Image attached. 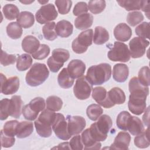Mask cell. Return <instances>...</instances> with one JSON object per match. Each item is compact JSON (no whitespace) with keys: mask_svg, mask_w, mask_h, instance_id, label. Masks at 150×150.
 <instances>
[{"mask_svg":"<svg viewBox=\"0 0 150 150\" xmlns=\"http://www.w3.org/2000/svg\"><path fill=\"white\" fill-rule=\"evenodd\" d=\"M128 88L130 92L128 109L135 115H141L146 110V100L149 94V88L142 85L137 77H133L129 80Z\"/></svg>","mask_w":150,"mask_h":150,"instance_id":"cell-1","label":"cell"},{"mask_svg":"<svg viewBox=\"0 0 150 150\" xmlns=\"http://www.w3.org/2000/svg\"><path fill=\"white\" fill-rule=\"evenodd\" d=\"M111 76V66L103 63L90 67L87 70L86 79L91 85H101L110 80Z\"/></svg>","mask_w":150,"mask_h":150,"instance_id":"cell-2","label":"cell"},{"mask_svg":"<svg viewBox=\"0 0 150 150\" xmlns=\"http://www.w3.org/2000/svg\"><path fill=\"white\" fill-rule=\"evenodd\" d=\"M112 125L111 117L107 115H101L98 121L92 124L89 128L91 137L98 142L104 141L107 138V134Z\"/></svg>","mask_w":150,"mask_h":150,"instance_id":"cell-3","label":"cell"},{"mask_svg":"<svg viewBox=\"0 0 150 150\" xmlns=\"http://www.w3.org/2000/svg\"><path fill=\"white\" fill-rule=\"evenodd\" d=\"M49 76V71L45 64L35 63L27 72L25 80L29 86L36 87L43 83Z\"/></svg>","mask_w":150,"mask_h":150,"instance_id":"cell-4","label":"cell"},{"mask_svg":"<svg viewBox=\"0 0 150 150\" xmlns=\"http://www.w3.org/2000/svg\"><path fill=\"white\" fill-rule=\"evenodd\" d=\"M55 112L47 109L42 111L39 117L35 120L34 124L37 133L43 138H48L52 134V123L55 116Z\"/></svg>","mask_w":150,"mask_h":150,"instance_id":"cell-5","label":"cell"},{"mask_svg":"<svg viewBox=\"0 0 150 150\" xmlns=\"http://www.w3.org/2000/svg\"><path fill=\"white\" fill-rule=\"evenodd\" d=\"M45 105L46 103L43 98L36 97L22 107V113L26 120L33 121L38 117L39 112L45 110Z\"/></svg>","mask_w":150,"mask_h":150,"instance_id":"cell-6","label":"cell"},{"mask_svg":"<svg viewBox=\"0 0 150 150\" xmlns=\"http://www.w3.org/2000/svg\"><path fill=\"white\" fill-rule=\"evenodd\" d=\"M93 39V29H89L82 32L72 42L71 47L73 50L77 54H81L86 52L88 47L91 45Z\"/></svg>","mask_w":150,"mask_h":150,"instance_id":"cell-7","label":"cell"},{"mask_svg":"<svg viewBox=\"0 0 150 150\" xmlns=\"http://www.w3.org/2000/svg\"><path fill=\"white\" fill-rule=\"evenodd\" d=\"M108 59L113 62H127L131 58L128 46L119 42H115L113 46L108 52Z\"/></svg>","mask_w":150,"mask_h":150,"instance_id":"cell-8","label":"cell"},{"mask_svg":"<svg viewBox=\"0 0 150 150\" xmlns=\"http://www.w3.org/2000/svg\"><path fill=\"white\" fill-rule=\"evenodd\" d=\"M52 127L53 131L58 138L66 141L71 137L68 131L67 121L62 114H55Z\"/></svg>","mask_w":150,"mask_h":150,"instance_id":"cell-9","label":"cell"},{"mask_svg":"<svg viewBox=\"0 0 150 150\" xmlns=\"http://www.w3.org/2000/svg\"><path fill=\"white\" fill-rule=\"evenodd\" d=\"M58 13L54 5L52 4L42 6L35 14L36 19L40 24L49 23L52 21L56 19Z\"/></svg>","mask_w":150,"mask_h":150,"instance_id":"cell-10","label":"cell"},{"mask_svg":"<svg viewBox=\"0 0 150 150\" xmlns=\"http://www.w3.org/2000/svg\"><path fill=\"white\" fill-rule=\"evenodd\" d=\"M93 85L87 80L86 76H81L77 79L73 88V93L77 98L81 100H86L89 98Z\"/></svg>","mask_w":150,"mask_h":150,"instance_id":"cell-11","label":"cell"},{"mask_svg":"<svg viewBox=\"0 0 150 150\" xmlns=\"http://www.w3.org/2000/svg\"><path fill=\"white\" fill-rule=\"evenodd\" d=\"M149 42L145 39L135 37L129 42V53L132 58H139L144 55Z\"/></svg>","mask_w":150,"mask_h":150,"instance_id":"cell-12","label":"cell"},{"mask_svg":"<svg viewBox=\"0 0 150 150\" xmlns=\"http://www.w3.org/2000/svg\"><path fill=\"white\" fill-rule=\"evenodd\" d=\"M1 92L5 95L15 94L19 87V79L17 76H13L6 79V77L1 73Z\"/></svg>","mask_w":150,"mask_h":150,"instance_id":"cell-13","label":"cell"},{"mask_svg":"<svg viewBox=\"0 0 150 150\" xmlns=\"http://www.w3.org/2000/svg\"><path fill=\"white\" fill-rule=\"evenodd\" d=\"M66 120L67 121L68 131L71 136L80 134L86 127V122L83 117L68 115Z\"/></svg>","mask_w":150,"mask_h":150,"instance_id":"cell-14","label":"cell"},{"mask_svg":"<svg viewBox=\"0 0 150 150\" xmlns=\"http://www.w3.org/2000/svg\"><path fill=\"white\" fill-rule=\"evenodd\" d=\"M92 97L98 105L105 108H110L115 105L110 99L108 92L103 87H96L93 88Z\"/></svg>","mask_w":150,"mask_h":150,"instance_id":"cell-15","label":"cell"},{"mask_svg":"<svg viewBox=\"0 0 150 150\" xmlns=\"http://www.w3.org/2000/svg\"><path fill=\"white\" fill-rule=\"evenodd\" d=\"M131 141V136L127 132L120 131L115 137L114 142L109 149H128Z\"/></svg>","mask_w":150,"mask_h":150,"instance_id":"cell-16","label":"cell"},{"mask_svg":"<svg viewBox=\"0 0 150 150\" xmlns=\"http://www.w3.org/2000/svg\"><path fill=\"white\" fill-rule=\"evenodd\" d=\"M86 64L79 59H74L68 64L67 70L73 79H78L83 76L86 70Z\"/></svg>","mask_w":150,"mask_h":150,"instance_id":"cell-17","label":"cell"},{"mask_svg":"<svg viewBox=\"0 0 150 150\" xmlns=\"http://www.w3.org/2000/svg\"><path fill=\"white\" fill-rule=\"evenodd\" d=\"M23 101L20 96L14 95L10 99L8 112L9 116L15 118H19L22 110Z\"/></svg>","mask_w":150,"mask_h":150,"instance_id":"cell-18","label":"cell"},{"mask_svg":"<svg viewBox=\"0 0 150 150\" xmlns=\"http://www.w3.org/2000/svg\"><path fill=\"white\" fill-rule=\"evenodd\" d=\"M131 28L125 23H121L117 25L114 29L115 38L121 42L128 40L132 36Z\"/></svg>","mask_w":150,"mask_h":150,"instance_id":"cell-19","label":"cell"},{"mask_svg":"<svg viewBox=\"0 0 150 150\" xmlns=\"http://www.w3.org/2000/svg\"><path fill=\"white\" fill-rule=\"evenodd\" d=\"M129 75L128 67L122 63L115 64L112 69V77L115 81L123 83L127 80Z\"/></svg>","mask_w":150,"mask_h":150,"instance_id":"cell-20","label":"cell"},{"mask_svg":"<svg viewBox=\"0 0 150 150\" xmlns=\"http://www.w3.org/2000/svg\"><path fill=\"white\" fill-rule=\"evenodd\" d=\"M40 45L39 40L36 37L32 35L25 36L22 42V49L29 54H32L37 51Z\"/></svg>","mask_w":150,"mask_h":150,"instance_id":"cell-21","label":"cell"},{"mask_svg":"<svg viewBox=\"0 0 150 150\" xmlns=\"http://www.w3.org/2000/svg\"><path fill=\"white\" fill-rule=\"evenodd\" d=\"M81 140L84 146V149H100L101 144L96 141L91 135L89 128L85 129L81 134Z\"/></svg>","mask_w":150,"mask_h":150,"instance_id":"cell-22","label":"cell"},{"mask_svg":"<svg viewBox=\"0 0 150 150\" xmlns=\"http://www.w3.org/2000/svg\"><path fill=\"white\" fill-rule=\"evenodd\" d=\"M73 30V25L66 20H61L56 25V33L61 38H68L72 34Z\"/></svg>","mask_w":150,"mask_h":150,"instance_id":"cell-23","label":"cell"},{"mask_svg":"<svg viewBox=\"0 0 150 150\" xmlns=\"http://www.w3.org/2000/svg\"><path fill=\"white\" fill-rule=\"evenodd\" d=\"M33 131V124L29 121H21L16 127V137L18 138H24L30 136Z\"/></svg>","mask_w":150,"mask_h":150,"instance_id":"cell-24","label":"cell"},{"mask_svg":"<svg viewBox=\"0 0 150 150\" xmlns=\"http://www.w3.org/2000/svg\"><path fill=\"white\" fill-rule=\"evenodd\" d=\"M93 17L91 14L86 13L79 16L74 21L75 27L79 30H84L91 26Z\"/></svg>","mask_w":150,"mask_h":150,"instance_id":"cell-25","label":"cell"},{"mask_svg":"<svg viewBox=\"0 0 150 150\" xmlns=\"http://www.w3.org/2000/svg\"><path fill=\"white\" fill-rule=\"evenodd\" d=\"M57 81L62 88H69L73 85L74 79L70 76L67 68H63L57 76Z\"/></svg>","mask_w":150,"mask_h":150,"instance_id":"cell-26","label":"cell"},{"mask_svg":"<svg viewBox=\"0 0 150 150\" xmlns=\"http://www.w3.org/2000/svg\"><path fill=\"white\" fill-rule=\"evenodd\" d=\"M17 22L21 27L27 29L32 26L35 23L34 15L28 11H22L16 19Z\"/></svg>","mask_w":150,"mask_h":150,"instance_id":"cell-27","label":"cell"},{"mask_svg":"<svg viewBox=\"0 0 150 150\" xmlns=\"http://www.w3.org/2000/svg\"><path fill=\"white\" fill-rule=\"evenodd\" d=\"M128 130L131 135L137 136L144 131V127L139 118L131 116L128 125Z\"/></svg>","mask_w":150,"mask_h":150,"instance_id":"cell-28","label":"cell"},{"mask_svg":"<svg viewBox=\"0 0 150 150\" xmlns=\"http://www.w3.org/2000/svg\"><path fill=\"white\" fill-rule=\"evenodd\" d=\"M108 32L103 27L96 26L94 29L93 42L96 45H103L109 40Z\"/></svg>","mask_w":150,"mask_h":150,"instance_id":"cell-29","label":"cell"},{"mask_svg":"<svg viewBox=\"0 0 150 150\" xmlns=\"http://www.w3.org/2000/svg\"><path fill=\"white\" fill-rule=\"evenodd\" d=\"M108 97L114 104H122L125 101V94L119 87H114L108 92Z\"/></svg>","mask_w":150,"mask_h":150,"instance_id":"cell-30","label":"cell"},{"mask_svg":"<svg viewBox=\"0 0 150 150\" xmlns=\"http://www.w3.org/2000/svg\"><path fill=\"white\" fill-rule=\"evenodd\" d=\"M32 58L29 54H22L19 55L17 59L16 68L19 71H25L32 66Z\"/></svg>","mask_w":150,"mask_h":150,"instance_id":"cell-31","label":"cell"},{"mask_svg":"<svg viewBox=\"0 0 150 150\" xmlns=\"http://www.w3.org/2000/svg\"><path fill=\"white\" fill-rule=\"evenodd\" d=\"M134 142L135 145L139 148H148L150 145L149 128L148 127L143 132L137 135L134 138Z\"/></svg>","mask_w":150,"mask_h":150,"instance_id":"cell-32","label":"cell"},{"mask_svg":"<svg viewBox=\"0 0 150 150\" xmlns=\"http://www.w3.org/2000/svg\"><path fill=\"white\" fill-rule=\"evenodd\" d=\"M6 33L8 36L12 39H17L22 35V29L17 22L9 23L6 26Z\"/></svg>","mask_w":150,"mask_h":150,"instance_id":"cell-33","label":"cell"},{"mask_svg":"<svg viewBox=\"0 0 150 150\" xmlns=\"http://www.w3.org/2000/svg\"><path fill=\"white\" fill-rule=\"evenodd\" d=\"M50 57L57 63L64 65V63L69 60L70 53L66 49L58 48L53 50L52 55Z\"/></svg>","mask_w":150,"mask_h":150,"instance_id":"cell-34","label":"cell"},{"mask_svg":"<svg viewBox=\"0 0 150 150\" xmlns=\"http://www.w3.org/2000/svg\"><path fill=\"white\" fill-rule=\"evenodd\" d=\"M42 32L44 38L47 40H54L57 38L56 31V23L50 22L45 24L42 28Z\"/></svg>","mask_w":150,"mask_h":150,"instance_id":"cell-35","label":"cell"},{"mask_svg":"<svg viewBox=\"0 0 150 150\" xmlns=\"http://www.w3.org/2000/svg\"><path fill=\"white\" fill-rule=\"evenodd\" d=\"M46 108L52 111H59L63 106V101L60 98L55 96L48 97L46 101Z\"/></svg>","mask_w":150,"mask_h":150,"instance_id":"cell-36","label":"cell"},{"mask_svg":"<svg viewBox=\"0 0 150 150\" xmlns=\"http://www.w3.org/2000/svg\"><path fill=\"white\" fill-rule=\"evenodd\" d=\"M2 12L5 18L11 21L17 18L20 14L18 8L12 4L5 5L2 8Z\"/></svg>","mask_w":150,"mask_h":150,"instance_id":"cell-37","label":"cell"},{"mask_svg":"<svg viewBox=\"0 0 150 150\" xmlns=\"http://www.w3.org/2000/svg\"><path fill=\"white\" fill-rule=\"evenodd\" d=\"M131 115L126 111L120 112L116 120V124L118 128L121 130L127 131L128 125L131 118Z\"/></svg>","mask_w":150,"mask_h":150,"instance_id":"cell-38","label":"cell"},{"mask_svg":"<svg viewBox=\"0 0 150 150\" xmlns=\"http://www.w3.org/2000/svg\"><path fill=\"white\" fill-rule=\"evenodd\" d=\"M103 112V110L98 104H92L88 105L86 110L87 117L91 120L94 121L98 119Z\"/></svg>","mask_w":150,"mask_h":150,"instance_id":"cell-39","label":"cell"},{"mask_svg":"<svg viewBox=\"0 0 150 150\" xmlns=\"http://www.w3.org/2000/svg\"><path fill=\"white\" fill-rule=\"evenodd\" d=\"M119 5L128 11L139 10L141 6L142 1L139 0H121L117 1Z\"/></svg>","mask_w":150,"mask_h":150,"instance_id":"cell-40","label":"cell"},{"mask_svg":"<svg viewBox=\"0 0 150 150\" xmlns=\"http://www.w3.org/2000/svg\"><path fill=\"white\" fill-rule=\"evenodd\" d=\"M106 2L104 0H94L88 2V8L93 14L101 13L105 9Z\"/></svg>","mask_w":150,"mask_h":150,"instance_id":"cell-41","label":"cell"},{"mask_svg":"<svg viewBox=\"0 0 150 150\" xmlns=\"http://www.w3.org/2000/svg\"><path fill=\"white\" fill-rule=\"evenodd\" d=\"M144 15L139 11L129 12L127 17L128 23L131 26H135L144 20Z\"/></svg>","mask_w":150,"mask_h":150,"instance_id":"cell-42","label":"cell"},{"mask_svg":"<svg viewBox=\"0 0 150 150\" xmlns=\"http://www.w3.org/2000/svg\"><path fill=\"white\" fill-rule=\"evenodd\" d=\"M19 122L17 120H10L7 121L4 125V133L9 137H15L16 135V127Z\"/></svg>","mask_w":150,"mask_h":150,"instance_id":"cell-43","label":"cell"},{"mask_svg":"<svg viewBox=\"0 0 150 150\" xmlns=\"http://www.w3.org/2000/svg\"><path fill=\"white\" fill-rule=\"evenodd\" d=\"M50 52V47L48 45L42 44L40 45L38 50L32 54V56L33 58L36 60H43L47 57L49 54Z\"/></svg>","mask_w":150,"mask_h":150,"instance_id":"cell-44","label":"cell"},{"mask_svg":"<svg viewBox=\"0 0 150 150\" xmlns=\"http://www.w3.org/2000/svg\"><path fill=\"white\" fill-rule=\"evenodd\" d=\"M149 23L147 22H144L139 24L135 29V32L136 35L139 36V38L143 39H149Z\"/></svg>","mask_w":150,"mask_h":150,"instance_id":"cell-45","label":"cell"},{"mask_svg":"<svg viewBox=\"0 0 150 150\" xmlns=\"http://www.w3.org/2000/svg\"><path fill=\"white\" fill-rule=\"evenodd\" d=\"M138 79L144 86L148 87L150 85L149 68L148 66L142 67L138 72Z\"/></svg>","mask_w":150,"mask_h":150,"instance_id":"cell-46","label":"cell"},{"mask_svg":"<svg viewBox=\"0 0 150 150\" xmlns=\"http://www.w3.org/2000/svg\"><path fill=\"white\" fill-rule=\"evenodd\" d=\"M59 12L62 15L68 13L71 9L72 5L71 1H55L54 2Z\"/></svg>","mask_w":150,"mask_h":150,"instance_id":"cell-47","label":"cell"},{"mask_svg":"<svg viewBox=\"0 0 150 150\" xmlns=\"http://www.w3.org/2000/svg\"><path fill=\"white\" fill-rule=\"evenodd\" d=\"M16 61V56L15 54H9L6 52L1 50V64L4 66L13 64Z\"/></svg>","mask_w":150,"mask_h":150,"instance_id":"cell-48","label":"cell"},{"mask_svg":"<svg viewBox=\"0 0 150 150\" xmlns=\"http://www.w3.org/2000/svg\"><path fill=\"white\" fill-rule=\"evenodd\" d=\"M10 100L8 98L2 99L0 101V119L1 120H5L8 118L9 115L8 106Z\"/></svg>","mask_w":150,"mask_h":150,"instance_id":"cell-49","label":"cell"},{"mask_svg":"<svg viewBox=\"0 0 150 150\" xmlns=\"http://www.w3.org/2000/svg\"><path fill=\"white\" fill-rule=\"evenodd\" d=\"M1 141L3 148H9L12 146L15 142V138L13 137H9L5 135L3 130H1Z\"/></svg>","mask_w":150,"mask_h":150,"instance_id":"cell-50","label":"cell"},{"mask_svg":"<svg viewBox=\"0 0 150 150\" xmlns=\"http://www.w3.org/2000/svg\"><path fill=\"white\" fill-rule=\"evenodd\" d=\"M88 11V8L87 3L84 2H79L75 5L73 10V13L75 16H80L82 14L87 13Z\"/></svg>","mask_w":150,"mask_h":150,"instance_id":"cell-51","label":"cell"},{"mask_svg":"<svg viewBox=\"0 0 150 150\" xmlns=\"http://www.w3.org/2000/svg\"><path fill=\"white\" fill-rule=\"evenodd\" d=\"M69 145L71 149L81 150L83 149V144L81 140V137L80 135H75L70 141Z\"/></svg>","mask_w":150,"mask_h":150,"instance_id":"cell-52","label":"cell"},{"mask_svg":"<svg viewBox=\"0 0 150 150\" xmlns=\"http://www.w3.org/2000/svg\"><path fill=\"white\" fill-rule=\"evenodd\" d=\"M149 1H142L141 6V9L146 14L148 18H149Z\"/></svg>","mask_w":150,"mask_h":150,"instance_id":"cell-53","label":"cell"},{"mask_svg":"<svg viewBox=\"0 0 150 150\" xmlns=\"http://www.w3.org/2000/svg\"><path fill=\"white\" fill-rule=\"evenodd\" d=\"M149 107H148L147 108V109L145 110V113H144V114L142 117L143 122L145 124V125H146L148 127L149 126Z\"/></svg>","mask_w":150,"mask_h":150,"instance_id":"cell-54","label":"cell"},{"mask_svg":"<svg viewBox=\"0 0 150 150\" xmlns=\"http://www.w3.org/2000/svg\"><path fill=\"white\" fill-rule=\"evenodd\" d=\"M58 149H71L69 142H63L58 145Z\"/></svg>","mask_w":150,"mask_h":150,"instance_id":"cell-55","label":"cell"}]
</instances>
